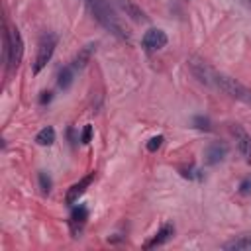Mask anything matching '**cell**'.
Returning a JSON list of instances; mask_svg holds the SVG:
<instances>
[{
  "label": "cell",
  "mask_w": 251,
  "mask_h": 251,
  "mask_svg": "<svg viewBox=\"0 0 251 251\" xmlns=\"http://www.w3.org/2000/svg\"><path fill=\"white\" fill-rule=\"evenodd\" d=\"M198 171L196 169H190V171H182V176H186V178H200L202 175H196Z\"/></svg>",
  "instance_id": "obj_22"
},
{
  "label": "cell",
  "mask_w": 251,
  "mask_h": 251,
  "mask_svg": "<svg viewBox=\"0 0 251 251\" xmlns=\"http://www.w3.org/2000/svg\"><path fill=\"white\" fill-rule=\"evenodd\" d=\"M51 100V92H43V96H41V104H45V102H49Z\"/></svg>",
  "instance_id": "obj_23"
},
{
  "label": "cell",
  "mask_w": 251,
  "mask_h": 251,
  "mask_svg": "<svg viewBox=\"0 0 251 251\" xmlns=\"http://www.w3.org/2000/svg\"><path fill=\"white\" fill-rule=\"evenodd\" d=\"M4 57L10 69H16L24 57V39L18 27H6L4 31Z\"/></svg>",
  "instance_id": "obj_3"
},
{
  "label": "cell",
  "mask_w": 251,
  "mask_h": 251,
  "mask_svg": "<svg viewBox=\"0 0 251 251\" xmlns=\"http://www.w3.org/2000/svg\"><path fill=\"white\" fill-rule=\"evenodd\" d=\"M94 51H96V43H86V45H84V47H80V49H78V53L73 57L71 67H73L75 71H82V69L90 63V59H92Z\"/></svg>",
  "instance_id": "obj_11"
},
{
  "label": "cell",
  "mask_w": 251,
  "mask_h": 251,
  "mask_svg": "<svg viewBox=\"0 0 251 251\" xmlns=\"http://www.w3.org/2000/svg\"><path fill=\"white\" fill-rule=\"evenodd\" d=\"M204 157H206L208 165H218V163H222L227 157V145L224 141H214V143H210L206 147Z\"/></svg>",
  "instance_id": "obj_10"
},
{
  "label": "cell",
  "mask_w": 251,
  "mask_h": 251,
  "mask_svg": "<svg viewBox=\"0 0 251 251\" xmlns=\"http://www.w3.org/2000/svg\"><path fill=\"white\" fill-rule=\"evenodd\" d=\"M94 173H88L86 176H82L78 182H75V184H71L69 186V190H67V194H65V202L67 204H75V202H78V198L86 192V188L92 184V180H94Z\"/></svg>",
  "instance_id": "obj_8"
},
{
  "label": "cell",
  "mask_w": 251,
  "mask_h": 251,
  "mask_svg": "<svg viewBox=\"0 0 251 251\" xmlns=\"http://www.w3.org/2000/svg\"><path fill=\"white\" fill-rule=\"evenodd\" d=\"M55 47H57V35L53 31H45L39 39V45H37V55H35V63H33V73H39L53 57L55 53Z\"/></svg>",
  "instance_id": "obj_4"
},
{
  "label": "cell",
  "mask_w": 251,
  "mask_h": 251,
  "mask_svg": "<svg viewBox=\"0 0 251 251\" xmlns=\"http://www.w3.org/2000/svg\"><path fill=\"white\" fill-rule=\"evenodd\" d=\"M245 2H247V4H249V6H251V0H245Z\"/></svg>",
  "instance_id": "obj_24"
},
{
  "label": "cell",
  "mask_w": 251,
  "mask_h": 251,
  "mask_svg": "<svg viewBox=\"0 0 251 251\" xmlns=\"http://www.w3.org/2000/svg\"><path fill=\"white\" fill-rule=\"evenodd\" d=\"M86 218H88V210H86V206L78 204V206L73 210V214H71V226H73V229H75V231H76V227L80 229V227L84 226Z\"/></svg>",
  "instance_id": "obj_15"
},
{
  "label": "cell",
  "mask_w": 251,
  "mask_h": 251,
  "mask_svg": "<svg viewBox=\"0 0 251 251\" xmlns=\"http://www.w3.org/2000/svg\"><path fill=\"white\" fill-rule=\"evenodd\" d=\"M188 69H190V73L198 78V82H202V84H206V86H212V78H214L216 69L210 67L204 59H200V57H190V59H188Z\"/></svg>",
  "instance_id": "obj_5"
},
{
  "label": "cell",
  "mask_w": 251,
  "mask_h": 251,
  "mask_svg": "<svg viewBox=\"0 0 251 251\" xmlns=\"http://www.w3.org/2000/svg\"><path fill=\"white\" fill-rule=\"evenodd\" d=\"M224 249H227V251H251V235H239L237 239L224 243Z\"/></svg>",
  "instance_id": "obj_13"
},
{
  "label": "cell",
  "mask_w": 251,
  "mask_h": 251,
  "mask_svg": "<svg viewBox=\"0 0 251 251\" xmlns=\"http://www.w3.org/2000/svg\"><path fill=\"white\" fill-rule=\"evenodd\" d=\"M86 4H88L92 16L96 18V22H98L102 27H106V29H108L110 33H114L116 37H120V39H124V41H129V33H127V29L124 27V24L120 22V18L116 16V12H114L110 0H86Z\"/></svg>",
  "instance_id": "obj_1"
},
{
  "label": "cell",
  "mask_w": 251,
  "mask_h": 251,
  "mask_svg": "<svg viewBox=\"0 0 251 251\" xmlns=\"http://www.w3.org/2000/svg\"><path fill=\"white\" fill-rule=\"evenodd\" d=\"M163 141H165V137L163 135H153L149 141H147V151H151V153H155L161 145H163Z\"/></svg>",
  "instance_id": "obj_18"
},
{
  "label": "cell",
  "mask_w": 251,
  "mask_h": 251,
  "mask_svg": "<svg viewBox=\"0 0 251 251\" xmlns=\"http://www.w3.org/2000/svg\"><path fill=\"white\" fill-rule=\"evenodd\" d=\"M35 141H37V145H43V147L45 145H53V141H55V129L51 126H45L43 129L37 131Z\"/></svg>",
  "instance_id": "obj_16"
},
{
  "label": "cell",
  "mask_w": 251,
  "mask_h": 251,
  "mask_svg": "<svg viewBox=\"0 0 251 251\" xmlns=\"http://www.w3.org/2000/svg\"><path fill=\"white\" fill-rule=\"evenodd\" d=\"M75 69L71 67V65H65L63 69H59V76H57V84H59V88H63V90H67L71 84H73V80H75Z\"/></svg>",
  "instance_id": "obj_14"
},
{
  "label": "cell",
  "mask_w": 251,
  "mask_h": 251,
  "mask_svg": "<svg viewBox=\"0 0 251 251\" xmlns=\"http://www.w3.org/2000/svg\"><path fill=\"white\" fill-rule=\"evenodd\" d=\"M39 186H41V192L43 194H49L51 192V186H53V182H51V176L47 175V173H39Z\"/></svg>",
  "instance_id": "obj_17"
},
{
  "label": "cell",
  "mask_w": 251,
  "mask_h": 251,
  "mask_svg": "<svg viewBox=\"0 0 251 251\" xmlns=\"http://www.w3.org/2000/svg\"><path fill=\"white\" fill-rule=\"evenodd\" d=\"M212 88H218L224 94H227L235 100H241L245 104H251V90L245 84H241L239 80H235L233 76H227V75L216 71L214 78H212Z\"/></svg>",
  "instance_id": "obj_2"
},
{
  "label": "cell",
  "mask_w": 251,
  "mask_h": 251,
  "mask_svg": "<svg viewBox=\"0 0 251 251\" xmlns=\"http://www.w3.org/2000/svg\"><path fill=\"white\" fill-rule=\"evenodd\" d=\"M114 2H116V6H118L129 20H133V22H137V24L147 22V14H145V10H143L137 2H133V0H114Z\"/></svg>",
  "instance_id": "obj_9"
},
{
  "label": "cell",
  "mask_w": 251,
  "mask_h": 251,
  "mask_svg": "<svg viewBox=\"0 0 251 251\" xmlns=\"http://www.w3.org/2000/svg\"><path fill=\"white\" fill-rule=\"evenodd\" d=\"M141 43H143V47L147 51H159V49H163L167 45V33L163 29H159V27H151V29L145 31Z\"/></svg>",
  "instance_id": "obj_7"
},
{
  "label": "cell",
  "mask_w": 251,
  "mask_h": 251,
  "mask_svg": "<svg viewBox=\"0 0 251 251\" xmlns=\"http://www.w3.org/2000/svg\"><path fill=\"white\" fill-rule=\"evenodd\" d=\"M231 135L235 139V145L239 149V153L245 157L247 163H251V135L239 126V124H231Z\"/></svg>",
  "instance_id": "obj_6"
},
{
  "label": "cell",
  "mask_w": 251,
  "mask_h": 251,
  "mask_svg": "<svg viewBox=\"0 0 251 251\" xmlns=\"http://www.w3.org/2000/svg\"><path fill=\"white\" fill-rule=\"evenodd\" d=\"M192 124H194L198 129H204V131H210V126H212L206 116H196V118L192 120Z\"/></svg>",
  "instance_id": "obj_19"
},
{
  "label": "cell",
  "mask_w": 251,
  "mask_h": 251,
  "mask_svg": "<svg viewBox=\"0 0 251 251\" xmlns=\"http://www.w3.org/2000/svg\"><path fill=\"white\" fill-rule=\"evenodd\" d=\"M90 137H92V126H84L82 135H80V141H82V143H88Z\"/></svg>",
  "instance_id": "obj_21"
},
{
  "label": "cell",
  "mask_w": 251,
  "mask_h": 251,
  "mask_svg": "<svg viewBox=\"0 0 251 251\" xmlns=\"http://www.w3.org/2000/svg\"><path fill=\"white\" fill-rule=\"evenodd\" d=\"M239 192H241V194H251V175L245 176V178L239 182Z\"/></svg>",
  "instance_id": "obj_20"
},
{
  "label": "cell",
  "mask_w": 251,
  "mask_h": 251,
  "mask_svg": "<svg viewBox=\"0 0 251 251\" xmlns=\"http://www.w3.org/2000/svg\"><path fill=\"white\" fill-rule=\"evenodd\" d=\"M173 233H175V226H173V224H165V226H163V227H161V229H159V231H157V233H155V235H153V237H151L143 247H145V249L159 247V245L167 243V241L173 237Z\"/></svg>",
  "instance_id": "obj_12"
}]
</instances>
